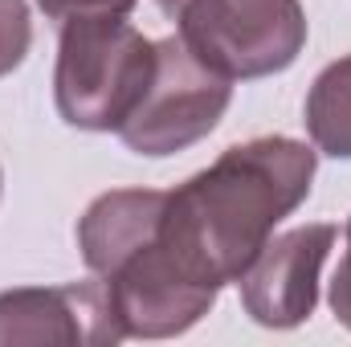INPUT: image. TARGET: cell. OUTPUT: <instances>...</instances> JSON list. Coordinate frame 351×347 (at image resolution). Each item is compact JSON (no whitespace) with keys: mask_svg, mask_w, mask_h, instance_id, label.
Instances as JSON below:
<instances>
[{"mask_svg":"<svg viewBox=\"0 0 351 347\" xmlns=\"http://www.w3.org/2000/svg\"><path fill=\"white\" fill-rule=\"evenodd\" d=\"M319 152L290 135L225 147L204 172L168 192L160 237L172 258L208 286L237 282L274 229L311 196Z\"/></svg>","mask_w":351,"mask_h":347,"instance_id":"cell-1","label":"cell"},{"mask_svg":"<svg viewBox=\"0 0 351 347\" xmlns=\"http://www.w3.org/2000/svg\"><path fill=\"white\" fill-rule=\"evenodd\" d=\"M156 70V41L123 16L66 21L53 66L58 115L78 131H119Z\"/></svg>","mask_w":351,"mask_h":347,"instance_id":"cell-2","label":"cell"},{"mask_svg":"<svg viewBox=\"0 0 351 347\" xmlns=\"http://www.w3.org/2000/svg\"><path fill=\"white\" fill-rule=\"evenodd\" d=\"M176 21L188 49L229 82L282 74L306 49L302 0H192Z\"/></svg>","mask_w":351,"mask_h":347,"instance_id":"cell-3","label":"cell"},{"mask_svg":"<svg viewBox=\"0 0 351 347\" xmlns=\"http://www.w3.org/2000/svg\"><path fill=\"white\" fill-rule=\"evenodd\" d=\"M229 102H233V82L213 66H204L188 49V41L176 33L156 41L152 82L143 90L139 106L119 127V139L135 156L164 160L200 143L225 119Z\"/></svg>","mask_w":351,"mask_h":347,"instance_id":"cell-4","label":"cell"},{"mask_svg":"<svg viewBox=\"0 0 351 347\" xmlns=\"http://www.w3.org/2000/svg\"><path fill=\"white\" fill-rule=\"evenodd\" d=\"M98 282L106 286L110 311L127 339L184 335L217 307V294H221V286H208L196 274H188L172 258L160 233Z\"/></svg>","mask_w":351,"mask_h":347,"instance_id":"cell-5","label":"cell"},{"mask_svg":"<svg viewBox=\"0 0 351 347\" xmlns=\"http://www.w3.org/2000/svg\"><path fill=\"white\" fill-rule=\"evenodd\" d=\"M335 225H298L269 237L254 265L237 278L245 315L269 331L302 327L319 307V274L335 250Z\"/></svg>","mask_w":351,"mask_h":347,"instance_id":"cell-6","label":"cell"},{"mask_svg":"<svg viewBox=\"0 0 351 347\" xmlns=\"http://www.w3.org/2000/svg\"><path fill=\"white\" fill-rule=\"evenodd\" d=\"M127 339L102 282L0 290V347H106Z\"/></svg>","mask_w":351,"mask_h":347,"instance_id":"cell-7","label":"cell"},{"mask_svg":"<svg viewBox=\"0 0 351 347\" xmlns=\"http://www.w3.org/2000/svg\"><path fill=\"white\" fill-rule=\"evenodd\" d=\"M168 192L156 188H110L90 200L78 221V250L94 278H106L123 258L147 246L164 225Z\"/></svg>","mask_w":351,"mask_h":347,"instance_id":"cell-8","label":"cell"},{"mask_svg":"<svg viewBox=\"0 0 351 347\" xmlns=\"http://www.w3.org/2000/svg\"><path fill=\"white\" fill-rule=\"evenodd\" d=\"M306 135L315 152L351 160V53L331 62L306 90Z\"/></svg>","mask_w":351,"mask_h":347,"instance_id":"cell-9","label":"cell"},{"mask_svg":"<svg viewBox=\"0 0 351 347\" xmlns=\"http://www.w3.org/2000/svg\"><path fill=\"white\" fill-rule=\"evenodd\" d=\"M33 45V16L25 0H0V78L21 70Z\"/></svg>","mask_w":351,"mask_h":347,"instance_id":"cell-10","label":"cell"},{"mask_svg":"<svg viewBox=\"0 0 351 347\" xmlns=\"http://www.w3.org/2000/svg\"><path fill=\"white\" fill-rule=\"evenodd\" d=\"M139 0H37V8L66 25V21H90V16H127Z\"/></svg>","mask_w":351,"mask_h":347,"instance_id":"cell-11","label":"cell"},{"mask_svg":"<svg viewBox=\"0 0 351 347\" xmlns=\"http://www.w3.org/2000/svg\"><path fill=\"white\" fill-rule=\"evenodd\" d=\"M343 237H348V254H343L335 278H331V311L351 331V217H348V225H343Z\"/></svg>","mask_w":351,"mask_h":347,"instance_id":"cell-12","label":"cell"},{"mask_svg":"<svg viewBox=\"0 0 351 347\" xmlns=\"http://www.w3.org/2000/svg\"><path fill=\"white\" fill-rule=\"evenodd\" d=\"M156 4H160V8H164L168 16H180V12H184V8H188L192 0H156Z\"/></svg>","mask_w":351,"mask_h":347,"instance_id":"cell-13","label":"cell"},{"mask_svg":"<svg viewBox=\"0 0 351 347\" xmlns=\"http://www.w3.org/2000/svg\"><path fill=\"white\" fill-rule=\"evenodd\" d=\"M0 188H4V176H0Z\"/></svg>","mask_w":351,"mask_h":347,"instance_id":"cell-14","label":"cell"}]
</instances>
